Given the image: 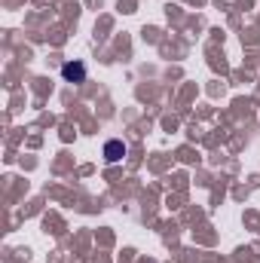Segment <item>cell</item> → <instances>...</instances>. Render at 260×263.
<instances>
[{"instance_id":"obj_2","label":"cell","mask_w":260,"mask_h":263,"mask_svg":"<svg viewBox=\"0 0 260 263\" xmlns=\"http://www.w3.org/2000/svg\"><path fill=\"white\" fill-rule=\"evenodd\" d=\"M104 153H107V159H110V162H117V159H120V156L126 153V147H123L120 141H110V144L104 147Z\"/></svg>"},{"instance_id":"obj_1","label":"cell","mask_w":260,"mask_h":263,"mask_svg":"<svg viewBox=\"0 0 260 263\" xmlns=\"http://www.w3.org/2000/svg\"><path fill=\"white\" fill-rule=\"evenodd\" d=\"M62 73H65V80L83 83V77H86V67H83V65H73V62H67V65L62 67Z\"/></svg>"}]
</instances>
